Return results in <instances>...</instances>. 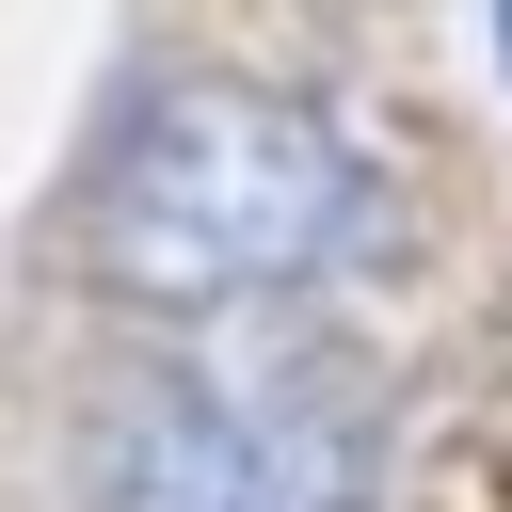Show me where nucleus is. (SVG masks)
Returning <instances> with one entry per match:
<instances>
[{"label": "nucleus", "instance_id": "obj_1", "mask_svg": "<svg viewBox=\"0 0 512 512\" xmlns=\"http://www.w3.org/2000/svg\"><path fill=\"white\" fill-rule=\"evenodd\" d=\"M368 256H384V176L320 112L240 96V80L128 96V128L80 176V272L128 304L224 320V304H288V288L368 272Z\"/></svg>", "mask_w": 512, "mask_h": 512}, {"label": "nucleus", "instance_id": "obj_2", "mask_svg": "<svg viewBox=\"0 0 512 512\" xmlns=\"http://www.w3.org/2000/svg\"><path fill=\"white\" fill-rule=\"evenodd\" d=\"M368 464H384V400H368V368L272 352V368H208V384H176V400L128 432L112 512H368Z\"/></svg>", "mask_w": 512, "mask_h": 512}]
</instances>
